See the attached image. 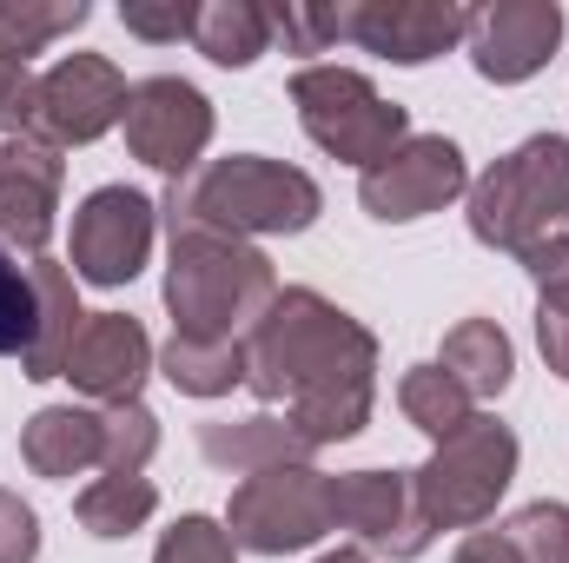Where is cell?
<instances>
[{
	"label": "cell",
	"mask_w": 569,
	"mask_h": 563,
	"mask_svg": "<svg viewBox=\"0 0 569 563\" xmlns=\"http://www.w3.org/2000/svg\"><path fill=\"white\" fill-rule=\"evenodd\" d=\"M246 385L259 405H284L318 451L351 444L378 405V338L311 285H279L246 332Z\"/></svg>",
	"instance_id": "obj_1"
},
{
	"label": "cell",
	"mask_w": 569,
	"mask_h": 563,
	"mask_svg": "<svg viewBox=\"0 0 569 563\" xmlns=\"http://www.w3.org/2000/svg\"><path fill=\"white\" fill-rule=\"evenodd\" d=\"M318 213H325L318 179L305 166L266 159V152L212 159L192 179H172L166 199H159L166 233L212 226V233H232V239H298V233L318 226Z\"/></svg>",
	"instance_id": "obj_2"
},
{
	"label": "cell",
	"mask_w": 569,
	"mask_h": 563,
	"mask_svg": "<svg viewBox=\"0 0 569 563\" xmlns=\"http://www.w3.org/2000/svg\"><path fill=\"white\" fill-rule=\"evenodd\" d=\"M279 298V273L252 239L186 226L166 259V312L179 338H246Z\"/></svg>",
	"instance_id": "obj_3"
},
{
	"label": "cell",
	"mask_w": 569,
	"mask_h": 563,
	"mask_svg": "<svg viewBox=\"0 0 569 563\" xmlns=\"http://www.w3.org/2000/svg\"><path fill=\"white\" fill-rule=\"evenodd\" d=\"M569 219V140L537 134L517 152H503L477 186H470V239L490 253L523 259Z\"/></svg>",
	"instance_id": "obj_4"
},
{
	"label": "cell",
	"mask_w": 569,
	"mask_h": 563,
	"mask_svg": "<svg viewBox=\"0 0 569 563\" xmlns=\"http://www.w3.org/2000/svg\"><path fill=\"white\" fill-rule=\"evenodd\" d=\"M291 107H298V127L325 146L331 159L345 166H378L385 152L411 140V113L398 100H385L358 67H298L291 73Z\"/></svg>",
	"instance_id": "obj_5"
},
{
	"label": "cell",
	"mask_w": 569,
	"mask_h": 563,
	"mask_svg": "<svg viewBox=\"0 0 569 563\" xmlns=\"http://www.w3.org/2000/svg\"><path fill=\"white\" fill-rule=\"evenodd\" d=\"M517 477V431L503 418H470L411 471L430 531H477Z\"/></svg>",
	"instance_id": "obj_6"
},
{
	"label": "cell",
	"mask_w": 569,
	"mask_h": 563,
	"mask_svg": "<svg viewBox=\"0 0 569 563\" xmlns=\"http://www.w3.org/2000/svg\"><path fill=\"white\" fill-rule=\"evenodd\" d=\"M226 531L239 551L259 557H291L311 551L331 531V477L311 464H284V471H259L232 491L226 504Z\"/></svg>",
	"instance_id": "obj_7"
},
{
	"label": "cell",
	"mask_w": 569,
	"mask_h": 563,
	"mask_svg": "<svg viewBox=\"0 0 569 563\" xmlns=\"http://www.w3.org/2000/svg\"><path fill=\"white\" fill-rule=\"evenodd\" d=\"M457 192H470V166H463V146L443 134H411L398 152L358 172V206L378 226H411L425 213H443Z\"/></svg>",
	"instance_id": "obj_8"
},
{
	"label": "cell",
	"mask_w": 569,
	"mask_h": 563,
	"mask_svg": "<svg viewBox=\"0 0 569 563\" xmlns=\"http://www.w3.org/2000/svg\"><path fill=\"white\" fill-rule=\"evenodd\" d=\"M120 127H127V146L140 166L166 172V179H192L206 146H212V100L179 73H152L127 93Z\"/></svg>",
	"instance_id": "obj_9"
},
{
	"label": "cell",
	"mask_w": 569,
	"mask_h": 563,
	"mask_svg": "<svg viewBox=\"0 0 569 563\" xmlns=\"http://www.w3.org/2000/svg\"><path fill=\"white\" fill-rule=\"evenodd\" d=\"M331 531H351V544L371 557L411 563L430 551L425 511H418V491H411V471H345L331 477Z\"/></svg>",
	"instance_id": "obj_10"
},
{
	"label": "cell",
	"mask_w": 569,
	"mask_h": 563,
	"mask_svg": "<svg viewBox=\"0 0 569 563\" xmlns=\"http://www.w3.org/2000/svg\"><path fill=\"white\" fill-rule=\"evenodd\" d=\"M152 226H159V199H146L140 186H93L73 213V279L87 285H133L152 253Z\"/></svg>",
	"instance_id": "obj_11"
},
{
	"label": "cell",
	"mask_w": 569,
	"mask_h": 563,
	"mask_svg": "<svg viewBox=\"0 0 569 563\" xmlns=\"http://www.w3.org/2000/svg\"><path fill=\"white\" fill-rule=\"evenodd\" d=\"M127 73L107 60V53H67L40 73V120L33 134L47 146H87L100 134H113L127 120Z\"/></svg>",
	"instance_id": "obj_12"
},
{
	"label": "cell",
	"mask_w": 569,
	"mask_h": 563,
	"mask_svg": "<svg viewBox=\"0 0 569 563\" xmlns=\"http://www.w3.org/2000/svg\"><path fill=\"white\" fill-rule=\"evenodd\" d=\"M60 179L67 159L60 146H47L40 134L0 140V246L20 259H47L53 239V213H60Z\"/></svg>",
	"instance_id": "obj_13"
},
{
	"label": "cell",
	"mask_w": 569,
	"mask_h": 563,
	"mask_svg": "<svg viewBox=\"0 0 569 563\" xmlns=\"http://www.w3.org/2000/svg\"><path fill=\"white\" fill-rule=\"evenodd\" d=\"M563 47V7L557 0H497L470 20V67L497 87H523L543 73Z\"/></svg>",
	"instance_id": "obj_14"
},
{
	"label": "cell",
	"mask_w": 569,
	"mask_h": 563,
	"mask_svg": "<svg viewBox=\"0 0 569 563\" xmlns=\"http://www.w3.org/2000/svg\"><path fill=\"white\" fill-rule=\"evenodd\" d=\"M470 7L457 0H351V40L391 67H425L470 40Z\"/></svg>",
	"instance_id": "obj_15"
},
{
	"label": "cell",
	"mask_w": 569,
	"mask_h": 563,
	"mask_svg": "<svg viewBox=\"0 0 569 563\" xmlns=\"http://www.w3.org/2000/svg\"><path fill=\"white\" fill-rule=\"evenodd\" d=\"M152 372V338L133 312H87L80 338H73V358H67V378L73 392L100 398V405H133Z\"/></svg>",
	"instance_id": "obj_16"
},
{
	"label": "cell",
	"mask_w": 569,
	"mask_h": 563,
	"mask_svg": "<svg viewBox=\"0 0 569 563\" xmlns=\"http://www.w3.org/2000/svg\"><path fill=\"white\" fill-rule=\"evenodd\" d=\"M199 451L212 471L232 477H259V471H284V464H311V437L279 412H252V418H212L199 424Z\"/></svg>",
	"instance_id": "obj_17"
},
{
	"label": "cell",
	"mask_w": 569,
	"mask_h": 563,
	"mask_svg": "<svg viewBox=\"0 0 569 563\" xmlns=\"http://www.w3.org/2000/svg\"><path fill=\"white\" fill-rule=\"evenodd\" d=\"M27 273H33V305H40V318H33V345H27L20 372H27L33 385H47V378H67V358H73V338H80L87 312H80V279H73V266L33 259Z\"/></svg>",
	"instance_id": "obj_18"
},
{
	"label": "cell",
	"mask_w": 569,
	"mask_h": 563,
	"mask_svg": "<svg viewBox=\"0 0 569 563\" xmlns=\"http://www.w3.org/2000/svg\"><path fill=\"white\" fill-rule=\"evenodd\" d=\"M20 464L33 477H80L100 464V412H80V405H47L20 424Z\"/></svg>",
	"instance_id": "obj_19"
},
{
	"label": "cell",
	"mask_w": 569,
	"mask_h": 563,
	"mask_svg": "<svg viewBox=\"0 0 569 563\" xmlns=\"http://www.w3.org/2000/svg\"><path fill=\"white\" fill-rule=\"evenodd\" d=\"M437 365H443L470 398H503L510 378H517V345H510V332H503L497 318H457V325L443 332Z\"/></svg>",
	"instance_id": "obj_20"
},
{
	"label": "cell",
	"mask_w": 569,
	"mask_h": 563,
	"mask_svg": "<svg viewBox=\"0 0 569 563\" xmlns=\"http://www.w3.org/2000/svg\"><path fill=\"white\" fill-rule=\"evenodd\" d=\"M159 372L186 398H226L246 385V338H179L159 352Z\"/></svg>",
	"instance_id": "obj_21"
},
{
	"label": "cell",
	"mask_w": 569,
	"mask_h": 563,
	"mask_svg": "<svg viewBox=\"0 0 569 563\" xmlns=\"http://www.w3.org/2000/svg\"><path fill=\"white\" fill-rule=\"evenodd\" d=\"M192 47L212 67H252L259 53H272V7H259V0H212V7H199Z\"/></svg>",
	"instance_id": "obj_22"
},
{
	"label": "cell",
	"mask_w": 569,
	"mask_h": 563,
	"mask_svg": "<svg viewBox=\"0 0 569 563\" xmlns=\"http://www.w3.org/2000/svg\"><path fill=\"white\" fill-rule=\"evenodd\" d=\"M398 412L418 424L430 444H443V437H457L463 424L477 418V398H470L443 365H411V372L398 378Z\"/></svg>",
	"instance_id": "obj_23"
},
{
	"label": "cell",
	"mask_w": 569,
	"mask_h": 563,
	"mask_svg": "<svg viewBox=\"0 0 569 563\" xmlns=\"http://www.w3.org/2000/svg\"><path fill=\"white\" fill-rule=\"evenodd\" d=\"M159 511V491H152V477H93L80 497H73V517H80V531L87 537H133L146 517Z\"/></svg>",
	"instance_id": "obj_24"
},
{
	"label": "cell",
	"mask_w": 569,
	"mask_h": 563,
	"mask_svg": "<svg viewBox=\"0 0 569 563\" xmlns=\"http://www.w3.org/2000/svg\"><path fill=\"white\" fill-rule=\"evenodd\" d=\"M87 20H93L87 0H0V53L33 60V53H47L60 33L87 27Z\"/></svg>",
	"instance_id": "obj_25"
},
{
	"label": "cell",
	"mask_w": 569,
	"mask_h": 563,
	"mask_svg": "<svg viewBox=\"0 0 569 563\" xmlns=\"http://www.w3.org/2000/svg\"><path fill=\"white\" fill-rule=\"evenodd\" d=\"M152 451H159V418L146 412L140 398L100 412V471L107 477H140L152 464Z\"/></svg>",
	"instance_id": "obj_26"
},
{
	"label": "cell",
	"mask_w": 569,
	"mask_h": 563,
	"mask_svg": "<svg viewBox=\"0 0 569 563\" xmlns=\"http://www.w3.org/2000/svg\"><path fill=\"white\" fill-rule=\"evenodd\" d=\"M497 531L517 551V563H569V504H557V497H537V504L510 511Z\"/></svg>",
	"instance_id": "obj_27"
},
{
	"label": "cell",
	"mask_w": 569,
	"mask_h": 563,
	"mask_svg": "<svg viewBox=\"0 0 569 563\" xmlns=\"http://www.w3.org/2000/svg\"><path fill=\"white\" fill-rule=\"evenodd\" d=\"M272 40H284V53H331L338 40H351V0H284L272 7Z\"/></svg>",
	"instance_id": "obj_28"
},
{
	"label": "cell",
	"mask_w": 569,
	"mask_h": 563,
	"mask_svg": "<svg viewBox=\"0 0 569 563\" xmlns=\"http://www.w3.org/2000/svg\"><path fill=\"white\" fill-rule=\"evenodd\" d=\"M33 318H40V305H33V273L0 246V358H27Z\"/></svg>",
	"instance_id": "obj_29"
},
{
	"label": "cell",
	"mask_w": 569,
	"mask_h": 563,
	"mask_svg": "<svg viewBox=\"0 0 569 563\" xmlns=\"http://www.w3.org/2000/svg\"><path fill=\"white\" fill-rule=\"evenodd\" d=\"M152 563H239V544H232V531L219 517H179L159 537Z\"/></svg>",
	"instance_id": "obj_30"
},
{
	"label": "cell",
	"mask_w": 569,
	"mask_h": 563,
	"mask_svg": "<svg viewBox=\"0 0 569 563\" xmlns=\"http://www.w3.org/2000/svg\"><path fill=\"white\" fill-rule=\"evenodd\" d=\"M120 27H127L133 40L172 47V40H192V33H199V7H192V0H127V7H120Z\"/></svg>",
	"instance_id": "obj_31"
},
{
	"label": "cell",
	"mask_w": 569,
	"mask_h": 563,
	"mask_svg": "<svg viewBox=\"0 0 569 563\" xmlns=\"http://www.w3.org/2000/svg\"><path fill=\"white\" fill-rule=\"evenodd\" d=\"M33 120H40V80L27 60L0 53V134L20 140V134H33Z\"/></svg>",
	"instance_id": "obj_32"
},
{
	"label": "cell",
	"mask_w": 569,
	"mask_h": 563,
	"mask_svg": "<svg viewBox=\"0 0 569 563\" xmlns=\"http://www.w3.org/2000/svg\"><path fill=\"white\" fill-rule=\"evenodd\" d=\"M40 557V517L13 491H0V563H33Z\"/></svg>",
	"instance_id": "obj_33"
},
{
	"label": "cell",
	"mask_w": 569,
	"mask_h": 563,
	"mask_svg": "<svg viewBox=\"0 0 569 563\" xmlns=\"http://www.w3.org/2000/svg\"><path fill=\"white\" fill-rule=\"evenodd\" d=\"M523 273L537 285V298H569V226L523 253Z\"/></svg>",
	"instance_id": "obj_34"
},
{
	"label": "cell",
	"mask_w": 569,
	"mask_h": 563,
	"mask_svg": "<svg viewBox=\"0 0 569 563\" xmlns=\"http://www.w3.org/2000/svg\"><path fill=\"white\" fill-rule=\"evenodd\" d=\"M537 352L569 385V298H537Z\"/></svg>",
	"instance_id": "obj_35"
},
{
	"label": "cell",
	"mask_w": 569,
	"mask_h": 563,
	"mask_svg": "<svg viewBox=\"0 0 569 563\" xmlns=\"http://www.w3.org/2000/svg\"><path fill=\"white\" fill-rule=\"evenodd\" d=\"M450 563H517V551L503 544V531H470L463 544H457V557Z\"/></svg>",
	"instance_id": "obj_36"
},
{
	"label": "cell",
	"mask_w": 569,
	"mask_h": 563,
	"mask_svg": "<svg viewBox=\"0 0 569 563\" xmlns=\"http://www.w3.org/2000/svg\"><path fill=\"white\" fill-rule=\"evenodd\" d=\"M318 563H371V557H365L358 544H338V551H325V557H318Z\"/></svg>",
	"instance_id": "obj_37"
}]
</instances>
